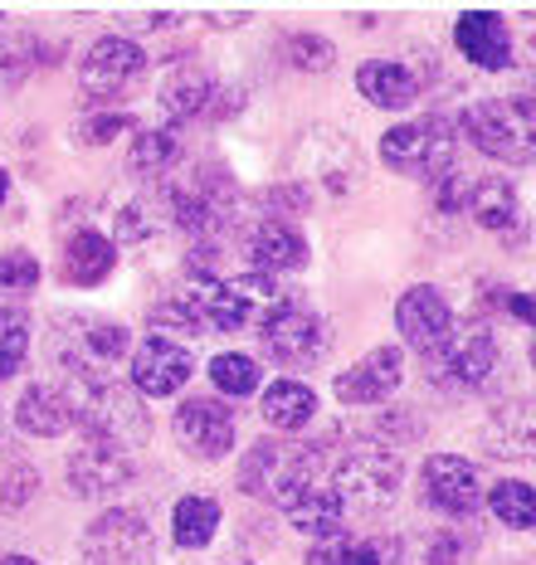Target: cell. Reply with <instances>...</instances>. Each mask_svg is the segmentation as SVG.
Returning a JSON list of instances; mask_svg holds the SVG:
<instances>
[{
    "label": "cell",
    "mask_w": 536,
    "mask_h": 565,
    "mask_svg": "<svg viewBox=\"0 0 536 565\" xmlns=\"http://www.w3.org/2000/svg\"><path fill=\"white\" fill-rule=\"evenodd\" d=\"M44 58H50V54H44L40 34L25 30V25H6V20H0V88L25 84Z\"/></svg>",
    "instance_id": "cell-28"
},
{
    "label": "cell",
    "mask_w": 536,
    "mask_h": 565,
    "mask_svg": "<svg viewBox=\"0 0 536 565\" xmlns=\"http://www.w3.org/2000/svg\"><path fill=\"white\" fill-rule=\"evenodd\" d=\"M308 565H400V541L336 532L308 551Z\"/></svg>",
    "instance_id": "cell-24"
},
{
    "label": "cell",
    "mask_w": 536,
    "mask_h": 565,
    "mask_svg": "<svg viewBox=\"0 0 536 565\" xmlns=\"http://www.w3.org/2000/svg\"><path fill=\"white\" fill-rule=\"evenodd\" d=\"M483 502H487V512H493L497 522L512 526V532H532V526H536V488H532V482L503 478Z\"/></svg>",
    "instance_id": "cell-30"
},
{
    "label": "cell",
    "mask_w": 536,
    "mask_h": 565,
    "mask_svg": "<svg viewBox=\"0 0 536 565\" xmlns=\"http://www.w3.org/2000/svg\"><path fill=\"white\" fill-rule=\"evenodd\" d=\"M463 551H469V541H463L459 532H439L435 541H429V565H459Z\"/></svg>",
    "instance_id": "cell-40"
},
{
    "label": "cell",
    "mask_w": 536,
    "mask_h": 565,
    "mask_svg": "<svg viewBox=\"0 0 536 565\" xmlns=\"http://www.w3.org/2000/svg\"><path fill=\"white\" fill-rule=\"evenodd\" d=\"M0 429H6V415H0Z\"/></svg>",
    "instance_id": "cell-46"
},
{
    "label": "cell",
    "mask_w": 536,
    "mask_h": 565,
    "mask_svg": "<svg viewBox=\"0 0 536 565\" xmlns=\"http://www.w3.org/2000/svg\"><path fill=\"white\" fill-rule=\"evenodd\" d=\"M147 54L137 40H122V34H108L84 54V68H78V93L88 103H118L127 98L137 84H142Z\"/></svg>",
    "instance_id": "cell-8"
},
{
    "label": "cell",
    "mask_w": 536,
    "mask_h": 565,
    "mask_svg": "<svg viewBox=\"0 0 536 565\" xmlns=\"http://www.w3.org/2000/svg\"><path fill=\"white\" fill-rule=\"evenodd\" d=\"M176 444L201 463H215L235 449V415H229L219 399L195 395L176 409Z\"/></svg>",
    "instance_id": "cell-14"
},
{
    "label": "cell",
    "mask_w": 536,
    "mask_h": 565,
    "mask_svg": "<svg viewBox=\"0 0 536 565\" xmlns=\"http://www.w3.org/2000/svg\"><path fill=\"white\" fill-rule=\"evenodd\" d=\"M181 157V141L176 132H137V141L127 147V167H132V175H142V181H157L167 167H176Z\"/></svg>",
    "instance_id": "cell-31"
},
{
    "label": "cell",
    "mask_w": 536,
    "mask_h": 565,
    "mask_svg": "<svg viewBox=\"0 0 536 565\" xmlns=\"http://www.w3.org/2000/svg\"><path fill=\"white\" fill-rule=\"evenodd\" d=\"M453 40H459V54L473 68H487V74L512 68V30L497 10H463L459 25H453Z\"/></svg>",
    "instance_id": "cell-18"
},
{
    "label": "cell",
    "mask_w": 536,
    "mask_h": 565,
    "mask_svg": "<svg viewBox=\"0 0 536 565\" xmlns=\"http://www.w3.org/2000/svg\"><path fill=\"white\" fill-rule=\"evenodd\" d=\"M532 371H536V341H532Z\"/></svg>",
    "instance_id": "cell-45"
},
{
    "label": "cell",
    "mask_w": 536,
    "mask_h": 565,
    "mask_svg": "<svg viewBox=\"0 0 536 565\" xmlns=\"http://www.w3.org/2000/svg\"><path fill=\"white\" fill-rule=\"evenodd\" d=\"M483 449L493 458H527V463H536V399L532 395L507 399V405H497L487 415Z\"/></svg>",
    "instance_id": "cell-19"
},
{
    "label": "cell",
    "mask_w": 536,
    "mask_h": 565,
    "mask_svg": "<svg viewBox=\"0 0 536 565\" xmlns=\"http://www.w3.org/2000/svg\"><path fill=\"white\" fill-rule=\"evenodd\" d=\"M215 78L185 58V64H171L167 78H161V108H167L171 122H201L215 108Z\"/></svg>",
    "instance_id": "cell-21"
},
{
    "label": "cell",
    "mask_w": 536,
    "mask_h": 565,
    "mask_svg": "<svg viewBox=\"0 0 536 565\" xmlns=\"http://www.w3.org/2000/svg\"><path fill=\"white\" fill-rule=\"evenodd\" d=\"M469 185L473 181H463L459 167H444L439 175H429V195H435L439 210H463L469 205Z\"/></svg>",
    "instance_id": "cell-38"
},
{
    "label": "cell",
    "mask_w": 536,
    "mask_h": 565,
    "mask_svg": "<svg viewBox=\"0 0 536 565\" xmlns=\"http://www.w3.org/2000/svg\"><path fill=\"white\" fill-rule=\"evenodd\" d=\"M328 322L298 298H283L274 302L264 317H259V341H264V356L278 361V366H318L328 356Z\"/></svg>",
    "instance_id": "cell-5"
},
{
    "label": "cell",
    "mask_w": 536,
    "mask_h": 565,
    "mask_svg": "<svg viewBox=\"0 0 536 565\" xmlns=\"http://www.w3.org/2000/svg\"><path fill=\"white\" fill-rule=\"evenodd\" d=\"M453 122L449 117H415V122H395L380 137V161L400 175H439L453 167Z\"/></svg>",
    "instance_id": "cell-7"
},
{
    "label": "cell",
    "mask_w": 536,
    "mask_h": 565,
    "mask_svg": "<svg viewBox=\"0 0 536 565\" xmlns=\"http://www.w3.org/2000/svg\"><path fill=\"white\" fill-rule=\"evenodd\" d=\"M419 502L429 512L444 516H478L483 508V488H478V468L459 454H435L419 468Z\"/></svg>",
    "instance_id": "cell-11"
},
{
    "label": "cell",
    "mask_w": 536,
    "mask_h": 565,
    "mask_svg": "<svg viewBox=\"0 0 536 565\" xmlns=\"http://www.w3.org/2000/svg\"><path fill=\"white\" fill-rule=\"evenodd\" d=\"M151 526L142 512L112 508L84 532V565H151Z\"/></svg>",
    "instance_id": "cell-10"
},
{
    "label": "cell",
    "mask_w": 536,
    "mask_h": 565,
    "mask_svg": "<svg viewBox=\"0 0 536 565\" xmlns=\"http://www.w3.org/2000/svg\"><path fill=\"white\" fill-rule=\"evenodd\" d=\"M288 64L302 68V74H322V68L336 64V44L322 40V34H288Z\"/></svg>",
    "instance_id": "cell-36"
},
{
    "label": "cell",
    "mask_w": 536,
    "mask_h": 565,
    "mask_svg": "<svg viewBox=\"0 0 536 565\" xmlns=\"http://www.w3.org/2000/svg\"><path fill=\"white\" fill-rule=\"evenodd\" d=\"M40 282V258L30 249H6L0 254V288H15V292H30Z\"/></svg>",
    "instance_id": "cell-37"
},
{
    "label": "cell",
    "mask_w": 536,
    "mask_h": 565,
    "mask_svg": "<svg viewBox=\"0 0 536 565\" xmlns=\"http://www.w3.org/2000/svg\"><path fill=\"white\" fill-rule=\"evenodd\" d=\"M249 264L254 274H298V268H308V239L288 225V220H259V225L249 230Z\"/></svg>",
    "instance_id": "cell-20"
},
{
    "label": "cell",
    "mask_w": 536,
    "mask_h": 565,
    "mask_svg": "<svg viewBox=\"0 0 536 565\" xmlns=\"http://www.w3.org/2000/svg\"><path fill=\"white\" fill-rule=\"evenodd\" d=\"M395 332L405 337V347H415L419 356L429 361L453 332L449 298L435 288V282H415V288H405L400 302H395Z\"/></svg>",
    "instance_id": "cell-12"
},
{
    "label": "cell",
    "mask_w": 536,
    "mask_h": 565,
    "mask_svg": "<svg viewBox=\"0 0 536 565\" xmlns=\"http://www.w3.org/2000/svg\"><path fill=\"white\" fill-rule=\"evenodd\" d=\"M356 93L371 103V108L400 113L419 98V78L405 64H395V58H366V64L356 68Z\"/></svg>",
    "instance_id": "cell-23"
},
{
    "label": "cell",
    "mask_w": 536,
    "mask_h": 565,
    "mask_svg": "<svg viewBox=\"0 0 536 565\" xmlns=\"http://www.w3.org/2000/svg\"><path fill=\"white\" fill-rule=\"evenodd\" d=\"M219 532V502L205 498V492H195V498H181L176 512H171V536H176V546L185 551H201L210 546Z\"/></svg>",
    "instance_id": "cell-29"
},
{
    "label": "cell",
    "mask_w": 536,
    "mask_h": 565,
    "mask_svg": "<svg viewBox=\"0 0 536 565\" xmlns=\"http://www.w3.org/2000/svg\"><path fill=\"white\" fill-rule=\"evenodd\" d=\"M463 132L483 157L527 167L536 161V98H483L463 113Z\"/></svg>",
    "instance_id": "cell-4"
},
{
    "label": "cell",
    "mask_w": 536,
    "mask_h": 565,
    "mask_svg": "<svg viewBox=\"0 0 536 565\" xmlns=\"http://www.w3.org/2000/svg\"><path fill=\"white\" fill-rule=\"evenodd\" d=\"M405 463L390 444L371 439V434H332L328 439V482L336 492V502L346 508V516H376L386 512L400 492Z\"/></svg>",
    "instance_id": "cell-1"
},
{
    "label": "cell",
    "mask_w": 536,
    "mask_h": 565,
    "mask_svg": "<svg viewBox=\"0 0 536 565\" xmlns=\"http://www.w3.org/2000/svg\"><path fill=\"white\" fill-rule=\"evenodd\" d=\"M210 25H244L249 20V10H205Z\"/></svg>",
    "instance_id": "cell-42"
},
{
    "label": "cell",
    "mask_w": 536,
    "mask_h": 565,
    "mask_svg": "<svg viewBox=\"0 0 536 565\" xmlns=\"http://www.w3.org/2000/svg\"><path fill=\"white\" fill-rule=\"evenodd\" d=\"M473 215V225H483L487 234H507L522 225V200L512 191V181L503 175H483V181L469 185V205H463Z\"/></svg>",
    "instance_id": "cell-26"
},
{
    "label": "cell",
    "mask_w": 536,
    "mask_h": 565,
    "mask_svg": "<svg viewBox=\"0 0 536 565\" xmlns=\"http://www.w3.org/2000/svg\"><path fill=\"white\" fill-rule=\"evenodd\" d=\"M112 264H118V244H112L108 234H98V230L68 234V244H64V278L74 282V288H98V282L112 274Z\"/></svg>",
    "instance_id": "cell-25"
},
{
    "label": "cell",
    "mask_w": 536,
    "mask_h": 565,
    "mask_svg": "<svg viewBox=\"0 0 536 565\" xmlns=\"http://www.w3.org/2000/svg\"><path fill=\"white\" fill-rule=\"evenodd\" d=\"M425 366H429V375L459 385V391H483L497 371V341L487 332V322H463V327L453 322L449 341L425 361Z\"/></svg>",
    "instance_id": "cell-9"
},
{
    "label": "cell",
    "mask_w": 536,
    "mask_h": 565,
    "mask_svg": "<svg viewBox=\"0 0 536 565\" xmlns=\"http://www.w3.org/2000/svg\"><path fill=\"white\" fill-rule=\"evenodd\" d=\"M6 191H10V175H6V171H0V200H6Z\"/></svg>",
    "instance_id": "cell-44"
},
{
    "label": "cell",
    "mask_w": 536,
    "mask_h": 565,
    "mask_svg": "<svg viewBox=\"0 0 536 565\" xmlns=\"http://www.w3.org/2000/svg\"><path fill=\"white\" fill-rule=\"evenodd\" d=\"M0 565H40V561H30V556H0Z\"/></svg>",
    "instance_id": "cell-43"
},
{
    "label": "cell",
    "mask_w": 536,
    "mask_h": 565,
    "mask_svg": "<svg viewBox=\"0 0 536 565\" xmlns=\"http://www.w3.org/2000/svg\"><path fill=\"white\" fill-rule=\"evenodd\" d=\"M328 478V439L293 444V439H259L239 458V488L274 508H288L298 492Z\"/></svg>",
    "instance_id": "cell-2"
},
{
    "label": "cell",
    "mask_w": 536,
    "mask_h": 565,
    "mask_svg": "<svg viewBox=\"0 0 536 565\" xmlns=\"http://www.w3.org/2000/svg\"><path fill=\"white\" fill-rule=\"evenodd\" d=\"M264 419L274 424L278 434H298L318 419V395L302 381H274L264 391Z\"/></svg>",
    "instance_id": "cell-27"
},
{
    "label": "cell",
    "mask_w": 536,
    "mask_h": 565,
    "mask_svg": "<svg viewBox=\"0 0 536 565\" xmlns=\"http://www.w3.org/2000/svg\"><path fill=\"white\" fill-rule=\"evenodd\" d=\"M74 409L78 424L88 429V439H103L112 449H137V444L151 434L147 405L142 395L132 391L118 375H103V381H74Z\"/></svg>",
    "instance_id": "cell-3"
},
{
    "label": "cell",
    "mask_w": 536,
    "mask_h": 565,
    "mask_svg": "<svg viewBox=\"0 0 536 565\" xmlns=\"http://www.w3.org/2000/svg\"><path fill=\"white\" fill-rule=\"evenodd\" d=\"M60 337V361L68 366V381H103L127 356V327L108 317H64L54 327Z\"/></svg>",
    "instance_id": "cell-6"
},
{
    "label": "cell",
    "mask_w": 536,
    "mask_h": 565,
    "mask_svg": "<svg viewBox=\"0 0 536 565\" xmlns=\"http://www.w3.org/2000/svg\"><path fill=\"white\" fill-rule=\"evenodd\" d=\"M64 473L78 498H112V492L132 478V458H127V449H112V444H103V439H84L68 454Z\"/></svg>",
    "instance_id": "cell-17"
},
{
    "label": "cell",
    "mask_w": 536,
    "mask_h": 565,
    "mask_svg": "<svg viewBox=\"0 0 536 565\" xmlns=\"http://www.w3.org/2000/svg\"><path fill=\"white\" fill-rule=\"evenodd\" d=\"M30 356V322L25 312L0 308V381H10Z\"/></svg>",
    "instance_id": "cell-35"
},
{
    "label": "cell",
    "mask_w": 536,
    "mask_h": 565,
    "mask_svg": "<svg viewBox=\"0 0 536 565\" xmlns=\"http://www.w3.org/2000/svg\"><path fill=\"white\" fill-rule=\"evenodd\" d=\"M503 308L517 317V322H527V327H536V292H507L503 298Z\"/></svg>",
    "instance_id": "cell-41"
},
{
    "label": "cell",
    "mask_w": 536,
    "mask_h": 565,
    "mask_svg": "<svg viewBox=\"0 0 536 565\" xmlns=\"http://www.w3.org/2000/svg\"><path fill=\"white\" fill-rule=\"evenodd\" d=\"M161 220H167V200H132V205L118 210V220H112V239L122 244H142L147 234L161 230Z\"/></svg>",
    "instance_id": "cell-34"
},
{
    "label": "cell",
    "mask_w": 536,
    "mask_h": 565,
    "mask_svg": "<svg viewBox=\"0 0 536 565\" xmlns=\"http://www.w3.org/2000/svg\"><path fill=\"white\" fill-rule=\"evenodd\" d=\"M15 424L30 434V439H60L78 424L74 395L64 385H30L15 405Z\"/></svg>",
    "instance_id": "cell-22"
},
{
    "label": "cell",
    "mask_w": 536,
    "mask_h": 565,
    "mask_svg": "<svg viewBox=\"0 0 536 565\" xmlns=\"http://www.w3.org/2000/svg\"><path fill=\"white\" fill-rule=\"evenodd\" d=\"M210 381H215L219 395L249 399L254 391H259V361H254V356H239V351H219V356L210 361Z\"/></svg>",
    "instance_id": "cell-33"
},
{
    "label": "cell",
    "mask_w": 536,
    "mask_h": 565,
    "mask_svg": "<svg viewBox=\"0 0 536 565\" xmlns=\"http://www.w3.org/2000/svg\"><path fill=\"white\" fill-rule=\"evenodd\" d=\"M298 161L308 171V181H318L322 191L346 195L361 181V157H356V141L336 127H312L298 147Z\"/></svg>",
    "instance_id": "cell-13"
},
{
    "label": "cell",
    "mask_w": 536,
    "mask_h": 565,
    "mask_svg": "<svg viewBox=\"0 0 536 565\" xmlns=\"http://www.w3.org/2000/svg\"><path fill=\"white\" fill-rule=\"evenodd\" d=\"M405 381V356L400 347H376L371 356H361L356 366L336 375V399L342 405H386Z\"/></svg>",
    "instance_id": "cell-16"
},
{
    "label": "cell",
    "mask_w": 536,
    "mask_h": 565,
    "mask_svg": "<svg viewBox=\"0 0 536 565\" xmlns=\"http://www.w3.org/2000/svg\"><path fill=\"white\" fill-rule=\"evenodd\" d=\"M195 371V356L171 337H157L151 332L142 347L132 351V391L137 395H151V399H167L176 395Z\"/></svg>",
    "instance_id": "cell-15"
},
{
    "label": "cell",
    "mask_w": 536,
    "mask_h": 565,
    "mask_svg": "<svg viewBox=\"0 0 536 565\" xmlns=\"http://www.w3.org/2000/svg\"><path fill=\"white\" fill-rule=\"evenodd\" d=\"M127 127H132V117L127 113H103V117H93V122L78 127V141H84V147H103V141L122 137Z\"/></svg>",
    "instance_id": "cell-39"
},
{
    "label": "cell",
    "mask_w": 536,
    "mask_h": 565,
    "mask_svg": "<svg viewBox=\"0 0 536 565\" xmlns=\"http://www.w3.org/2000/svg\"><path fill=\"white\" fill-rule=\"evenodd\" d=\"M34 492H40V468H34L20 449H6L0 454V508L6 512L30 508Z\"/></svg>",
    "instance_id": "cell-32"
}]
</instances>
